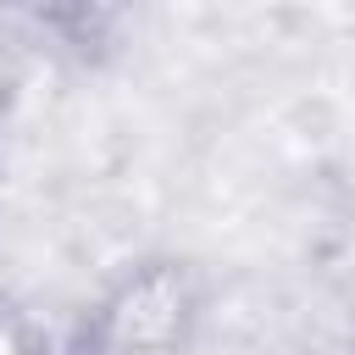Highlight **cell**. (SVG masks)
<instances>
[{
  "instance_id": "1",
  "label": "cell",
  "mask_w": 355,
  "mask_h": 355,
  "mask_svg": "<svg viewBox=\"0 0 355 355\" xmlns=\"http://www.w3.org/2000/svg\"><path fill=\"white\" fill-rule=\"evenodd\" d=\"M205 311V266L183 250H144L100 277L72 316L61 355H194Z\"/></svg>"
},
{
  "instance_id": "2",
  "label": "cell",
  "mask_w": 355,
  "mask_h": 355,
  "mask_svg": "<svg viewBox=\"0 0 355 355\" xmlns=\"http://www.w3.org/2000/svg\"><path fill=\"white\" fill-rule=\"evenodd\" d=\"M0 355H61V344L44 338V327L33 322V311L0 283Z\"/></svg>"
},
{
  "instance_id": "3",
  "label": "cell",
  "mask_w": 355,
  "mask_h": 355,
  "mask_svg": "<svg viewBox=\"0 0 355 355\" xmlns=\"http://www.w3.org/2000/svg\"><path fill=\"white\" fill-rule=\"evenodd\" d=\"M22 50H28L22 17H0V111H6V105H11V94H17V67H22Z\"/></svg>"
},
{
  "instance_id": "4",
  "label": "cell",
  "mask_w": 355,
  "mask_h": 355,
  "mask_svg": "<svg viewBox=\"0 0 355 355\" xmlns=\"http://www.w3.org/2000/svg\"><path fill=\"white\" fill-rule=\"evenodd\" d=\"M344 355H355V333H349V344H344Z\"/></svg>"
}]
</instances>
